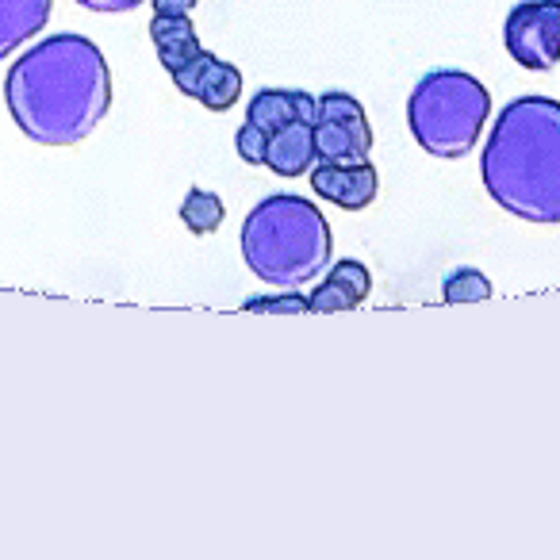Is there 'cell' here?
Here are the masks:
<instances>
[{
    "label": "cell",
    "mask_w": 560,
    "mask_h": 560,
    "mask_svg": "<svg viewBox=\"0 0 560 560\" xmlns=\"http://www.w3.org/2000/svg\"><path fill=\"white\" fill-rule=\"evenodd\" d=\"M200 0H154V12H165V16H188Z\"/></svg>",
    "instance_id": "obj_19"
},
{
    "label": "cell",
    "mask_w": 560,
    "mask_h": 560,
    "mask_svg": "<svg viewBox=\"0 0 560 560\" xmlns=\"http://www.w3.org/2000/svg\"><path fill=\"white\" fill-rule=\"evenodd\" d=\"M4 101L16 127L39 147L89 139L112 108V73L89 35H50L12 62Z\"/></svg>",
    "instance_id": "obj_1"
},
{
    "label": "cell",
    "mask_w": 560,
    "mask_h": 560,
    "mask_svg": "<svg viewBox=\"0 0 560 560\" xmlns=\"http://www.w3.org/2000/svg\"><path fill=\"white\" fill-rule=\"evenodd\" d=\"M506 55L522 70L549 73L560 62V0H522L506 12L503 24Z\"/></svg>",
    "instance_id": "obj_5"
},
{
    "label": "cell",
    "mask_w": 560,
    "mask_h": 560,
    "mask_svg": "<svg viewBox=\"0 0 560 560\" xmlns=\"http://www.w3.org/2000/svg\"><path fill=\"white\" fill-rule=\"evenodd\" d=\"M315 108H319V96L304 93V89H261L249 101L246 119L254 127H261L265 135H272L284 124H292V119L315 124Z\"/></svg>",
    "instance_id": "obj_11"
},
{
    "label": "cell",
    "mask_w": 560,
    "mask_h": 560,
    "mask_svg": "<svg viewBox=\"0 0 560 560\" xmlns=\"http://www.w3.org/2000/svg\"><path fill=\"white\" fill-rule=\"evenodd\" d=\"M442 300L445 304H480V300H491V280L483 277L480 269H453L442 284Z\"/></svg>",
    "instance_id": "obj_15"
},
{
    "label": "cell",
    "mask_w": 560,
    "mask_h": 560,
    "mask_svg": "<svg viewBox=\"0 0 560 560\" xmlns=\"http://www.w3.org/2000/svg\"><path fill=\"white\" fill-rule=\"evenodd\" d=\"M488 196L526 223H560V101L518 96L495 116L480 158Z\"/></svg>",
    "instance_id": "obj_2"
},
{
    "label": "cell",
    "mask_w": 560,
    "mask_h": 560,
    "mask_svg": "<svg viewBox=\"0 0 560 560\" xmlns=\"http://www.w3.org/2000/svg\"><path fill=\"white\" fill-rule=\"evenodd\" d=\"M150 43H154L158 58H162V66L170 73H177L180 66H188L203 50L192 20L188 16H165V12H154V20H150Z\"/></svg>",
    "instance_id": "obj_12"
},
{
    "label": "cell",
    "mask_w": 560,
    "mask_h": 560,
    "mask_svg": "<svg viewBox=\"0 0 560 560\" xmlns=\"http://www.w3.org/2000/svg\"><path fill=\"white\" fill-rule=\"evenodd\" d=\"M369 292H373V272H369V265L346 257V261L330 265L327 280L312 289V312H327V315L353 312V307L365 304Z\"/></svg>",
    "instance_id": "obj_9"
},
{
    "label": "cell",
    "mask_w": 560,
    "mask_h": 560,
    "mask_svg": "<svg viewBox=\"0 0 560 560\" xmlns=\"http://www.w3.org/2000/svg\"><path fill=\"white\" fill-rule=\"evenodd\" d=\"M312 188L319 200L335 203L342 211H365L381 192L376 165L369 162H315L312 165Z\"/></svg>",
    "instance_id": "obj_8"
},
{
    "label": "cell",
    "mask_w": 560,
    "mask_h": 560,
    "mask_svg": "<svg viewBox=\"0 0 560 560\" xmlns=\"http://www.w3.org/2000/svg\"><path fill=\"white\" fill-rule=\"evenodd\" d=\"M491 116V93L465 70H430L407 101V127L427 154L442 162L468 158Z\"/></svg>",
    "instance_id": "obj_4"
},
{
    "label": "cell",
    "mask_w": 560,
    "mask_h": 560,
    "mask_svg": "<svg viewBox=\"0 0 560 560\" xmlns=\"http://www.w3.org/2000/svg\"><path fill=\"white\" fill-rule=\"evenodd\" d=\"M234 150H238V158L246 165H265V150H269V135L261 131V127H254L246 119L242 124V131L234 135Z\"/></svg>",
    "instance_id": "obj_17"
},
{
    "label": "cell",
    "mask_w": 560,
    "mask_h": 560,
    "mask_svg": "<svg viewBox=\"0 0 560 560\" xmlns=\"http://www.w3.org/2000/svg\"><path fill=\"white\" fill-rule=\"evenodd\" d=\"M315 154L319 162H365L373 154V124L358 96L323 93L315 108Z\"/></svg>",
    "instance_id": "obj_6"
},
{
    "label": "cell",
    "mask_w": 560,
    "mask_h": 560,
    "mask_svg": "<svg viewBox=\"0 0 560 560\" xmlns=\"http://www.w3.org/2000/svg\"><path fill=\"white\" fill-rule=\"evenodd\" d=\"M315 162H319V154H315V124L292 119V124H284L280 131L269 135L265 165L277 177H304V173H312Z\"/></svg>",
    "instance_id": "obj_10"
},
{
    "label": "cell",
    "mask_w": 560,
    "mask_h": 560,
    "mask_svg": "<svg viewBox=\"0 0 560 560\" xmlns=\"http://www.w3.org/2000/svg\"><path fill=\"white\" fill-rule=\"evenodd\" d=\"M242 307H246V312L304 315V312H312V296H304V292H296V289H280V292H272V296H249V300H242Z\"/></svg>",
    "instance_id": "obj_16"
},
{
    "label": "cell",
    "mask_w": 560,
    "mask_h": 560,
    "mask_svg": "<svg viewBox=\"0 0 560 560\" xmlns=\"http://www.w3.org/2000/svg\"><path fill=\"white\" fill-rule=\"evenodd\" d=\"M78 4L89 12H131L139 9L142 0H78Z\"/></svg>",
    "instance_id": "obj_18"
},
{
    "label": "cell",
    "mask_w": 560,
    "mask_h": 560,
    "mask_svg": "<svg viewBox=\"0 0 560 560\" xmlns=\"http://www.w3.org/2000/svg\"><path fill=\"white\" fill-rule=\"evenodd\" d=\"M55 0H0V62L47 27Z\"/></svg>",
    "instance_id": "obj_13"
},
{
    "label": "cell",
    "mask_w": 560,
    "mask_h": 560,
    "mask_svg": "<svg viewBox=\"0 0 560 560\" xmlns=\"http://www.w3.org/2000/svg\"><path fill=\"white\" fill-rule=\"evenodd\" d=\"M242 257L272 289H300L335 257V234L319 203L296 192H272L242 223Z\"/></svg>",
    "instance_id": "obj_3"
},
{
    "label": "cell",
    "mask_w": 560,
    "mask_h": 560,
    "mask_svg": "<svg viewBox=\"0 0 560 560\" xmlns=\"http://www.w3.org/2000/svg\"><path fill=\"white\" fill-rule=\"evenodd\" d=\"M170 78H173V85H177L180 93L192 96V101H200L203 108H211V112H226V108H234V104L242 101L238 66L223 62V58L211 55V50H200L192 62L180 66V70L170 73Z\"/></svg>",
    "instance_id": "obj_7"
},
{
    "label": "cell",
    "mask_w": 560,
    "mask_h": 560,
    "mask_svg": "<svg viewBox=\"0 0 560 560\" xmlns=\"http://www.w3.org/2000/svg\"><path fill=\"white\" fill-rule=\"evenodd\" d=\"M226 219V208L219 200V192H208V188H188L185 203H180V223L192 234H215Z\"/></svg>",
    "instance_id": "obj_14"
}]
</instances>
